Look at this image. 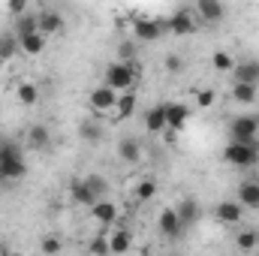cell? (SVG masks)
Here are the masks:
<instances>
[{
  "instance_id": "obj_1",
  "label": "cell",
  "mask_w": 259,
  "mask_h": 256,
  "mask_svg": "<svg viewBox=\"0 0 259 256\" xmlns=\"http://www.w3.org/2000/svg\"><path fill=\"white\" fill-rule=\"evenodd\" d=\"M24 175H27V163L21 145L0 136V181H18Z\"/></svg>"
},
{
  "instance_id": "obj_2",
  "label": "cell",
  "mask_w": 259,
  "mask_h": 256,
  "mask_svg": "<svg viewBox=\"0 0 259 256\" xmlns=\"http://www.w3.org/2000/svg\"><path fill=\"white\" fill-rule=\"evenodd\" d=\"M139 78H142L139 61H115V64L106 66V75H103V81H106L109 88H115L118 94H121V91H136Z\"/></svg>"
},
{
  "instance_id": "obj_3",
  "label": "cell",
  "mask_w": 259,
  "mask_h": 256,
  "mask_svg": "<svg viewBox=\"0 0 259 256\" xmlns=\"http://www.w3.org/2000/svg\"><path fill=\"white\" fill-rule=\"evenodd\" d=\"M223 160L235 169H253L259 160V148L253 142H232L229 139V145L223 148Z\"/></svg>"
},
{
  "instance_id": "obj_4",
  "label": "cell",
  "mask_w": 259,
  "mask_h": 256,
  "mask_svg": "<svg viewBox=\"0 0 259 256\" xmlns=\"http://www.w3.org/2000/svg\"><path fill=\"white\" fill-rule=\"evenodd\" d=\"M229 139L232 142H253L259 139V118L256 115H235L229 121Z\"/></svg>"
},
{
  "instance_id": "obj_5",
  "label": "cell",
  "mask_w": 259,
  "mask_h": 256,
  "mask_svg": "<svg viewBox=\"0 0 259 256\" xmlns=\"http://www.w3.org/2000/svg\"><path fill=\"white\" fill-rule=\"evenodd\" d=\"M115 103H118V91H115V88H109L106 81H103V84H97V88L91 91V97H88V106H91V112H94L97 118H103V115L115 112Z\"/></svg>"
},
{
  "instance_id": "obj_6",
  "label": "cell",
  "mask_w": 259,
  "mask_h": 256,
  "mask_svg": "<svg viewBox=\"0 0 259 256\" xmlns=\"http://www.w3.org/2000/svg\"><path fill=\"white\" fill-rule=\"evenodd\" d=\"M163 33H169V24L160 18H133V39L139 42H157Z\"/></svg>"
},
{
  "instance_id": "obj_7",
  "label": "cell",
  "mask_w": 259,
  "mask_h": 256,
  "mask_svg": "<svg viewBox=\"0 0 259 256\" xmlns=\"http://www.w3.org/2000/svg\"><path fill=\"white\" fill-rule=\"evenodd\" d=\"M166 24H169V33L190 36V33H196V27H199V15H196V9H175Z\"/></svg>"
},
{
  "instance_id": "obj_8",
  "label": "cell",
  "mask_w": 259,
  "mask_h": 256,
  "mask_svg": "<svg viewBox=\"0 0 259 256\" xmlns=\"http://www.w3.org/2000/svg\"><path fill=\"white\" fill-rule=\"evenodd\" d=\"M118 214H121V211H118V205H115L112 199H106V196H103V199H97V202L91 205V217H94L103 229H112V226L118 223Z\"/></svg>"
},
{
  "instance_id": "obj_9",
  "label": "cell",
  "mask_w": 259,
  "mask_h": 256,
  "mask_svg": "<svg viewBox=\"0 0 259 256\" xmlns=\"http://www.w3.org/2000/svg\"><path fill=\"white\" fill-rule=\"evenodd\" d=\"M157 229H160V235L163 238H178V235H184V220L178 217V211L175 208H163L160 211V217H157Z\"/></svg>"
},
{
  "instance_id": "obj_10",
  "label": "cell",
  "mask_w": 259,
  "mask_h": 256,
  "mask_svg": "<svg viewBox=\"0 0 259 256\" xmlns=\"http://www.w3.org/2000/svg\"><path fill=\"white\" fill-rule=\"evenodd\" d=\"M196 15L202 24H220L226 18V6L223 0H196Z\"/></svg>"
},
{
  "instance_id": "obj_11",
  "label": "cell",
  "mask_w": 259,
  "mask_h": 256,
  "mask_svg": "<svg viewBox=\"0 0 259 256\" xmlns=\"http://www.w3.org/2000/svg\"><path fill=\"white\" fill-rule=\"evenodd\" d=\"M24 145L30 148V151H46L49 145H52V133L46 124H30L27 133H24Z\"/></svg>"
},
{
  "instance_id": "obj_12",
  "label": "cell",
  "mask_w": 259,
  "mask_h": 256,
  "mask_svg": "<svg viewBox=\"0 0 259 256\" xmlns=\"http://www.w3.org/2000/svg\"><path fill=\"white\" fill-rule=\"evenodd\" d=\"M214 214H217V220H220V223L235 226V223H241V217H244V205H241V202L226 199V202H220V205L214 208Z\"/></svg>"
},
{
  "instance_id": "obj_13",
  "label": "cell",
  "mask_w": 259,
  "mask_h": 256,
  "mask_svg": "<svg viewBox=\"0 0 259 256\" xmlns=\"http://www.w3.org/2000/svg\"><path fill=\"white\" fill-rule=\"evenodd\" d=\"M46 42H49V36H46L42 30H33V33H24V36H18V46H21V52H24L27 58H36V55H42V52H46Z\"/></svg>"
},
{
  "instance_id": "obj_14",
  "label": "cell",
  "mask_w": 259,
  "mask_h": 256,
  "mask_svg": "<svg viewBox=\"0 0 259 256\" xmlns=\"http://www.w3.org/2000/svg\"><path fill=\"white\" fill-rule=\"evenodd\" d=\"M69 199H72L75 205H81V208H91V205L97 202V193L91 190V184H88L84 178H75V181L69 184Z\"/></svg>"
},
{
  "instance_id": "obj_15",
  "label": "cell",
  "mask_w": 259,
  "mask_h": 256,
  "mask_svg": "<svg viewBox=\"0 0 259 256\" xmlns=\"http://www.w3.org/2000/svg\"><path fill=\"white\" fill-rule=\"evenodd\" d=\"M39 30H42L46 36H61V33H64V15L55 12V9L39 12Z\"/></svg>"
},
{
  "instance_id": "obj_16",
  "label": "cell",
  "mask_w": 259,
  "mask_h": 256,
  "mask_svg": "<svg viewBox=\"0 0 259 256\" xmlns=\"http://www.w3.org/2000/svg\"><path fill=\"white\" fill-rule=\"evenodd\" d=\"M187 118H190V109L184 103H166V124H169V130H175V133L184 130Z\"/></svg>"
},
{
  "instance_id": "obj_17",
  "label": "cell",
  "mask_w": 259,
  "mask_h": 256,
  "mask_svg": "<svg viewBox=\"0 0 259 256\" xmlns=\"http://www.w3.org/2000/svg\"><path fill=\"white\" fill-rule=\"evenodd\" d=\"M166 106H151L148 112H145V130L148 133H154V136H160V133H166Z\"/></svg>"
},
{
  "instance_id": "obj_18",
  "label": "cell",
  "mask_w": 259,
  "mask_h": 256,
  "mask_svg": "<svg viewBox=\"0 0 259 256\" xmlns=\"http://www.w3.org/2000/svg\"><path fill=\"white\" fill-rule=\"evenodd\" d=\"M139 109V100H136V91H121L118 94V103H115V118L124 121V118H133Z\"/></svg>"
},
{
  "instance_id": "obj_19",
  "label": "cell",
  "mask_w": 259,
  "mask_h": 256,
  "mask_svg": "<svg viewBox=\"0 0 259 256\" xmlns=\"http://www.w3.org/2000/svg\"><path fill=\"white\" fill-rule=\"evenodd\" d=\"M118 160H124V163H139V160H142V145H139V139L124 136V139L118 142Z\"/></svg>"
},
{
  "instance_id": "obj_20",
  "label": "cell",
  "mask_w": 259,
  "mask_h": 256,
  "mask_svg": "<svg viewBox=\"0 0 259 256\" xmlns=\"http://www.w3.org/2000/svg\"><path fill=\"white\" fill-rule=\"evenodd\" d=\"M259 84H250V81H235L232 84V100L238 103V106H253L256 103V91Z\"/></svg>"
},
{
  "instance_id": "obj_21",
  "label": "cell",
  "mask_w": 259,
  "mask_h": 256,
  "mask_svg": "<svg viewBox=\"0 0 259 256\" xmlns=\"http://www.w3.org/2000/svg\"><path fill=\"white\" fill-rule=\"evenodd\" d=\"M78 136L84 139V142H100L103 136H106V127L100 124V118L94 115V118H88V121H81L78 124Z\"/></svg>"
},
{
  "instance_id": "obj_22",
  "label": "cell",
  "mask_w": 259,
  "mask_h": 256,
  "mask_svg": "<svg viewBox=\"0 0 259 256\" xmlns=\"http://www.w3.org/2000/svg\"><path fill=\"white\" fill-rule=\"evenodd\" d=\"M235 81H250V84H259V61H241L232 69Z\"/></svg>"
},
{
  "instance_id": "obj_23",
  "label": "cell",
  "mask_w": 259,
  "mask_h": 256,
  "mask_svg": "<svg viewBox=\"0 0 259 256\" xmlns=\"http://www.w3.org/2000/svg\"><path fill=\"white\" fill-rule=\"evenodd\" d=\"M238 202L244 208H259V181H241L238 184Z\"/></svg>"
},
{
  "instance_id": "obj_24",
  "label": "cell",
  "mask_w": 259,
  "mask_h": 256,
  "mask_svg": "<svg viewBox=\"0 0 259 256\" xmlns=\"http://www.w3.org/2000/svg\"><path fill=\"white\" fill-rule=\"evenodd\" d=\"M130 247H133V232H127V229L109 232V253H127Z\"/></svg>"
},
{
  "instance_id": "obj_25",
  "label": "cell",
  "mask_w": 259,
  "mask_h": 256,
  "mask_svg": "<svg viewBox=\"0 0 259 256\" xmlns=\"http://www.w3.org/2000/svg\"><path fill=\"white\" fill-rule=\"evenodd\" d=\"M175 211H178V217L184 220V226H193L196 220H199V214H202V211H199V202L190 199V196H187V199H181V202L175 205Z\"/></svg>"
},
{
  "instance_id": "obj_26",
  "label": "cell",
  "mask_w": 259,
  "mask_h": 256,
  "mask_svg": "<svg viewBox=\"0 0 259 256\" xmlns=\"http://www.w3.org/2000/svg\"><path fill=\"white\" fill-rule=\"evenodd\" d=\"M15 97H18L21 106H36V103H39V88H36L33 81H21V84L15 88Z\"/></svg>"
},
{
  "instance_id": "obj_27",
  "label": "cell",
  "mask_w": 259,
  "mask_h": 256,
  "mask_svg": "<svg viewBox=\"0 0 259 256\" xmlns=\"http://www.w3.org/2000/svg\"><path fill=\"white\" fill-rule=\"evenodd\" d=\"M18 52H21V46H18L15 30L12 33H0V61H12Z\"/></svg>"
},
{
  "instance_id": "obj_28",
  "label": "cell",
  "mask_w": 259,
  "mask_h": 256,
  "mask_svg": "<svg viewBox=\"0 0 259 256\" xmlns=\"http://www.w3.org/2000/svg\"><path fill=\"white\" fill-rule=\"evenodd\" d=\"M33 30H39V15L24 12V15L15 18V36H24V33H33Z\"/></svg>"
},
{
  "instance_id": "obj_29",
  "label": "cell",
  "mask_w": 259,
  "mask_h": 256,
  "mask_svg": "<svg viewBox=\"0 0 259 256\" xmlns=\"http://www.w3.org/2000/svg\"><path fill=\"white\" fill-rule=\"evenodd\" d=\"M256 244H259V229H241L238 235H235V247L238 250H256Z\"/></svg>"
},
{
  "instance_id": "obj_30",
  "label": "cell",
  "mask_w": 259,
  "mask_h": 256,
  "mask_svg": "<svg viewBox=\"0 0 259 256\" xmlns=\"http://www.w3.org/2000/svg\"><path fill=\"white\" fill-rule=\"evenodd\" d=\"M235 64H238V61H235L229 52H214V55H211V66H214L217 72H232Z\"/></svg>"
},
{
  "instance_id": "obj_31",
  "label": "cell",
  "mask_w": 259,
  "mask_h": 256,
  "mask_svg": "<svg viewBox=\"0 0 259 256\" xmlns=\"http://www.w3.org/2000/svg\"><path fill=\"white\" fill-rule=\"evenodd\" d=\"M133 193H136V199H139V202H148V199H154V196H157V181H154V178H142V181L133 187Z\"/></svg>"
},
{
  "instance_id": "obj_32",
  "label": "cell",
  "mask_w": 259,
  "mask_h": 256,
  "mask_svg": "<svg viewBox=\"0 0 259 256\" xmlns=\"http://www.w3.org/2000/svg\"><path fill=\"white\" fill-rule=\"evenodd\" d=\"M214 103H217V94H214V88H205V91H199V94H196V106H199L202 112H208Z\"/></svg>"
},
{
  "instance_id": "obj_33",
  "label": "cell",
  "mask_w": 259,
  "mask_h": 256,
  "mask_svg": "<svg viewBox=\"0 0 259 256\" xmlns=\"http://www.w3.org/2000/svg\"><path fill=\"white\" fill-rule=\"evenodd\" d=\"M84 181H88V184H91V190L97 193V199H103V196H106V193H109V181H106V178H103V175H88V178H84Z\"/></svg>"
},
{
  "instance_id": "obj_34",
  "label": "cell",
  "mask_w": 259,
  "mask_h": 256,
  "mask_svg": "<svg viewBox=\"0 0 259 256\" xmlns=\"http://www.w3.org/2000/svg\"><path fill=\"white\" fill-rule=\"evenodd\" d=\"M6 9H9V15H24V12H30V0H6Z\"/></svg>"
},
{
  "instance_id": "obj_35",
  "label": "cell",
  "mask_w": 259,
  "mask_h": 256,
  "mask_svg": "<svg viewBox=\"0 0 259 256\" xmlns=\"http://www.w3.org/2000/svg\"><path fill=\"white\" fill-rule=\"evenodd\" d=\"M88 250H91V253H109V238H106V232H103L100 238H94V241L88 244Z\"/></svg>"
},
{
  "instance_id": "obj_36",
  "label": "cell",
  "mask_w": 259,
  "mask_h": 256,
  "mask_svg": "<svg viewBox=\"0 0 259 256\" xmlns=\"http://www.w3.org/2000/svg\"><path fill=\"white\" fill-rule=\"evenodd\" d=\"M39 247H42V253H58V250H61L64 244H61V238L49 235V238H42V244H39Z\"/></svg>"
},
{
  "instance_id": "obj_37",
  "label": "cell",
  "mask_w": 259,
  "mask_h": 256,
  "mask_svg": "<svg viewBox=\"0 0 259 256\" xmlns=\"http://www.w3.org/2000/svg\"><path fill=\"white\" fill-rule=\"evenodd\" d=\"M166 72H184V58L181 55H169L166 58Z\"/></svg>"
},
{
  "instance_id": "obj_38",
  "label": "cell",
  "mask_w": 259,
  "mask_h": 256,
  "mask_svg": "<svg viewBox=\"0 0 259 256\" xmlns=\"http://www.w3.org/2000/svg\"><path fill=\"white\" fill-rule=\"evenodd\" d=\"M121 61H136V42H121Z\"/></svg>"
},
{
  "instance_id": "obj_39",
  "label": "cell",
  "mask_w": 259,
  "mask_h": 256,
  "mask_svg": "<svg viewBox=\"0 0 259 256\" xmlns=\"http://www.w3.org/2000/svg\"><path fill=\"white\" fill-rule=\"evenodd\" d=\"M3 250H6V247H3V244H0V253H3Z\"/></svg>"
},
{
  "instance_id": "obj_40",
  "label": "cell",
  "mask_w": 259,
  "mask_h": 256,
  "mask_svg": "<svg viewBox=\"0 0 259 256\" xmlns=\"http://www.w3.org/2000/svg\"><path fill=\"white\" fill-rule=\"evenodd\" d=\"M253 253H259V244H256V250H253Z\"/></svg>"
}]
</instances>
